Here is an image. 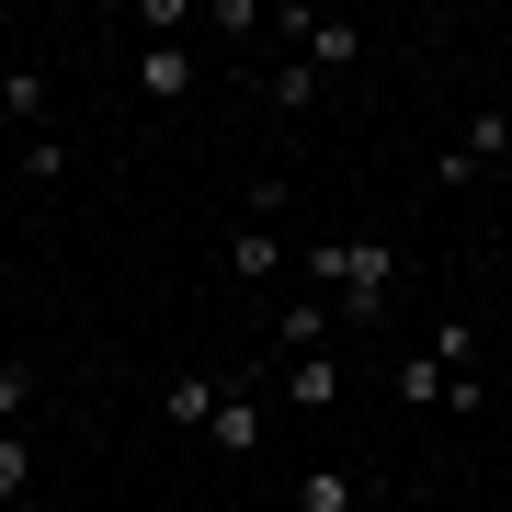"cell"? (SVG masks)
Wrapping results in <instances>:
<instances>
[{
  "instance_id": "cell-1",
  "label": "cell",
  "mask_w": 512,
  "mask_h": 512,
  "mask_svg": "<svg viewBox=\"0 0 512 512\" xmlns=\"http://www.w3.org/2000/svg\"><path fill=\"white\" fill-rule=\"evenodd\" d=\"M308 285H319V296H342V319H387L399 239H308Z\"/></svg>"
},
{
  "instance_id": "cell-2",
  "label": "cell",
  "mask_w": 512,
  "mask_h": 512,
  "mask_svg": "<svg viewBox=\"0 0 512 512\" xmlns=\"http://www.w3.org/2000/svg\"><path fill=\"white\" fill-rule=\"evenodd\" d=\"M490 160H512V114H467V126H456V148L433 160V183H478Z\"/></svg>"
},
{
  "instance_id": "cell-3",
  "label": "cell",
  "mask_w": 512,
  "mask_h": 512,
  "mask_svg": "<svg viewBox=\"0 0 512 512\" xmlns=\"http://www.w3.org/2000/svg\"><path fill=\"white\" fill-rule=\"evenodd\" d=\"M399 399H421V410H490V387H478V376H444L433 342H421V353H399Z\"/></svg>"
},
{
  "instance_id": "cell-4",
  "label": "cell",
  "mask_w": 512,
  "mask_h": 512,
  "mask_svg": "<svg viewBox=\"0 0 512 512\" xmlns=\"http://www.w3.org/2000/svg\"><path fill=\"white\" fill-rule=\"evenodd\" d=\"M274 35H296V57H308L319 80H330V69H353V57H365V35H353V23H319V12H274Z\"/></svg>"
},
{
  "instance_id": "cell-5",
  "label": "cell",
  "mask_w": 512,
  "mask_h": 512,
  "mask_svg": "<svg viewBox=\"0 0 512 512\" xmlns=\"http://www.w3.org/2000/svg\"><path fill=\"white\" fill-rule=\"evenodd\" d=\"M137 92L160 103V114H171V103H194V46H148V57H137Z\"/></svg>"
},
{
  "instance_id": "cell-6",
  "label": "cell",
  "mask_w": 512,
  "mask_h": 512,
  "mask_svg": "<svg viewBox=\"0 0 512 512\" xmlns=\"http://www.w3.org/2000/svg\"><path fill=\"white\" fill-rule=\"evenodd\" d=\"M205 444H217V456H262V399H251V387H228V399H217Z\"/></svg>"
},
{
  "instance_id": "cell-7",
  "label": "cell",
  "mask_w": 512,
  "mask_h": 512,
  "mask_svg": "<svg viewBox=\"0 0 512 512\" xmlns=\"http://www.w3.org/2000/svg\"><path fill=\"white\" fill-rule=\"evenodd\" d=\"M228 274H239V285H274V274H285V228H251V217H239V239H228Z\"/></svg>"
},
{
  "instance_id": "cell-8",
  "label": "cell",
  "mask_w": 512,
  "mask_h": 512,
  "mask_svg": "<svg viewBox=\"0 0 512 512\" xmlns=\"http://www.w3.org/2000/svg\"><path fill=\"white\" fill-rule=\"evenodd\" d=\"M0 114L46 137V114H57V92H46V69H23V57H12V69H0Z\"/></svg>"
},
{
  "instance_id": "cell-9",
  "label": "cell",
  "mask_w": 512,
  "mask_h": 512,
  "mask_svg": "<svg viewBox=\"0 0 512 512\" xmlns=\"http://www.w3.org/2000/svg\"><path fill=\"white\" fill-rule=\"evenodd\" d=\"M217 399H228L217 376H171V387H160V421H183V433H205V421H217Z\"/></svg>"
},
{
  "instance_id": "cell-10",
  "label": "cell",
  "mask_w": 512,
  "mask_h": 512,
  "mask_svg": "<svg viewBox=\"0 0 512 512\" xmlns=\"http://www.w3.org/2000/svg\"><path fill=\"white\" fill-rule=\"evenodd\" d=\"M285 399L296 410H330V399H342V365H330V353H296V365H285Z\"/></svg>"
},
{
  "instance_id": "cell-11",
  "label": "cell",
  "mask_w": 512,
  "mask_h": 512,
  "mask_svg": "<svg viewBox=\"0 0 512 512\" xmlns=\"http://www.w3.org/2000/svg\"><path fill=\"white\" fill-rule=\"evenodd\" d=\"M296 512H365V478H342V467H308V478H296Z\"/></svg>"
},
{
  "instance_id": "cell-12",
  "label": "cell",
  "mask_w": 512,
  "mask_h": 512,
  "mask_svg": "<svg viewBox=\"0 0 512 512\" xmlns=\"http://www.w3.org/2000/svg\"><path fill=\"white\" fill-rule=\"evenodd\" d=\"M330 342V308H285L274 319V365H296V353H319Z\"/></svg>"
},
{
  "instance_id": "cell-13",
  "label": "cell",
  "mask_w": 512,
  "mask_h": 512,
  "mask_svg": "<svg viewBox=\"0 0 512 512\" xmlns=\"http://www.w3.org/2000/svg\"><path fill=\"white\" fill-rule=\"evenodd\" d=\"M23 410H35V365L0 353V433H23Z\"/></svg>"
},
{
  "instance_id": "cell-14",
  "label": "cell",
  "mask_w": 512,
  "mask_h": 512,
  "mask_svg": "<svg viewBox=\"0 0 512 512\" xmlns=\"http://www.w3.org/2000/svg\"><path fill=\"white\" fill-rule=\"evenodd\" d=\"M433 365H444V376H478V319H444V330H433Z\"/></svg>"
},
{
  "instance_id": "cell-15",
  "label": "cell",
  "mask_w": 512,
  "mask_h": 512,
  "mask_svg": "<svg viewBox=\"0 0 512 512\" xmlns=\"http://www.w3.org/2000/svg\"><path fill=\"white\" fill-rule=\"evenodd\" d=\"M0 501H35V444L0 433Z\"/></svg>"
},
{
  "instance_id": "cell-16",
  "label": "cell",
  "mask_w": 512,
  "mask_h": 512,
  "mask_svg": "<svg viewBox=\"0 0 512 512\" xmlns=\"http://www.w3.org/2000/svg\"><path fill=\"white\" fill-rule=\"evenodd\" d=\"M12 171H23V183H57V171H69V148H57V126H46V137H23V148H12Z\"/></svg>"
},
{
  "instance_id": "cell-17",
  "label": "cell",
  "mask_w": 512,
  "mask_h": 512,
  "mask_svg": "<svg viewBox=\"0 0 512 512\" xmlns=\"http://www.w3.org/2000/svg\"><path fill=\"white\" fill-rule=\"evenodd\" d=\"M319 103V69H308V57H285V69H274V114H308Z\"/></svg>"
},
{
  "instance_id": "cell-18",
  "label": "cell",
  "mask_w": 512,
  "mask_h": 512,
  "mask_svg": "<svg viewBox=\"0 0 512 512\" xmlns=\"http://www.w3.org/2000/svg\"><path fill=\"white\" fill-rule=\"evenodd\" d=\"M205 23H217V35H262L274 12H262V0H205Z\"/></svg>"
}]
</instances>
